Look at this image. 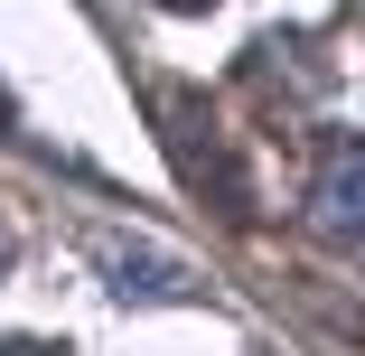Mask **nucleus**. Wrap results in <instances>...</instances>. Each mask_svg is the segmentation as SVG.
Listing matches in <instances>:
<instances>
[{"mask_svg":"<svg viewBox=\"0 0 365 356\" xmlns=\"http://www.w3.org/2000/svg\"><path fill=\"white\" fill-rule=\"evenodd\" d=\"M309 225H319L337 253L365 263V141H337V151H328V169H319V188H309Z\"/></svg>","mask_w":365,"mask_h":356,"instance_id":"obj_1","label":"nucleus"},{"mask_svg":"<svg viewBox=\"0 0 365 356\" xmlns=\"http://www.w3.org/2000/svg\"><path fill=\"white\" fill-rule=\"evenodd\" d=\"M94 263L113 272V291L122 300H187V272L150 244H122V235H94Z\"/></svg>","mask_w":365,"mask_h":356,"instance_id":"obj_2","label":"nucleus"},{"mask_svg":"<svg viewBox=\"0 0 365 356\" xmlns=\"http://www.w3.org/2000/svg\"><path fill=\"white\" fill-rule=\"evenodd\" d=\"M169 10H206V0H169Z\"/></svg>","mask_w":365,"mask_h":356,"instance_id":"obj_3","label":"nucleus"},{"mask_svg":"<svg viewBox=\"0 0 365 356\" xmlns=\"http://www.w3.org/2000/svg\"><path fill=\"white\" fill-rule=\"evenodd\" d=\"M0 263H10V253H0Z\"/></svg>","mask_w":365,"mask_h":356,"instance_id":"obj_4","label":"nucleus"}]
</instances>
